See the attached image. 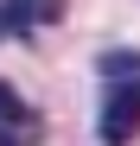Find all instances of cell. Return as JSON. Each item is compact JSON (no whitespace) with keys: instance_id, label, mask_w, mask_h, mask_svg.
I'll list each match as a JSON object with an SVG mask.
<instances>
[{"instance_id":"3","label":"cell","mask_w":140,"mask_h":146,"mask_svg":"<svg viewBox=\"0 0 140 146\" xmlns=\"http://www.w3.org/2000/svg\"><path fill=\"white\" fill-rule=\"evenodd\" d=\"M38 133H45V121H38V108H26V114H13V121H0V146H38Z\"/></svg>"},{"instance_id":"1","label":"cell","mask_w":140,"mask_h":146,"mask_svg":"<svg viewBox=\"0 0 140 146\" xmlns=\"http://www.w3.org/2000/svg\"><path fill=\"white\" fill-rule=\"evenodd\" d=\"M102 146H127L140 133V51H102Z\"/></svg>"},{"instance_id":"2","label":"cell","mask_w":140,"mask_h":146,"mask_svg":"<svg viewBox=\"0 0 140 146\" xmlns=\"http://www.w3.org/2000/svg\"><path fill=\"white\" fill-rule=\"evenodd\" d=\"M57 19H64V0H0V38H26Z\"/></svg>"},{"instance_id":"4","label":"cell","mask_w":140,"mask_h":146,"mask_svg":"<svg viewBox=\"0 0 140 146\" xmlns=\"http://www.w3.org/2000/svg\"><path fill=\"white\" fill-rule=\"evenodd\" d=\"M32 102H26V95H19L13 83H0V121H13V114H26Z\"/></svg>"}]
</instances>
